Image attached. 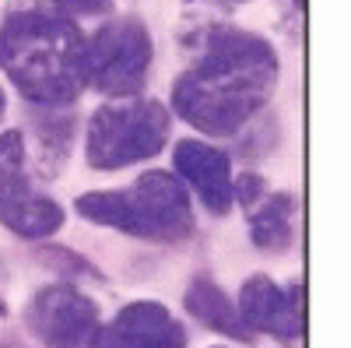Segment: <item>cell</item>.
Masks as SVG:
<instances>
[{
	"label": "cell",
	"instance_id": "2",
	"mask_svg": "<svg viewBox=\"0 0 351 348\" xmlns=\"http://www.w3.org/2000/svg\"><path fill=\"white\" fill-rule=\"evenodd\" d=\"M81 28L56 11L21 8L0 25V71L36 106L64 109L81 95Z\"/></svg>",
	"mask_w": 351,
	"mask_h": 348
},
{
	"label": "cell",
	"instance_id": "10",
	"mask_svg": "<svg viewBox=\"0 0 351 348\" xmlns=\"http://www.w3.org/2000/svg\"><path fill=\"white\" fill-rule=\"evenodd\" d=\"M0 225H8L25 240H46L64 225V208L25 183L8 200H0Z\"/></svg>",
	"mask_w": 351,
	"mask_h": 348
},
{
	"label": "cell",
	"instance_id": "1",
	"mask_svg": "<svg viewBox=\"0 0 351 348\" xmlns=\"http://www.w3.org/2000/svg\"><path fill=\"white\" fill-rule=\"evenodd\" d=\"M278 84V56L267 39L208 28L200 32L197 64L172 81V106L204 134L228 137L263 109Z\"/></svg>",
	"mask_w": 351,
	"mask_h": 348
},
{
	"label": "cell",
	"instance_id": "13",
	"mask_svg": "<svg viewBox=\"0 0 351 348\" xmlns=\"http://www.w3.org/2000/svg\"><path fill=\"white\" fill-rule=\"evenodd\" d=\"M25 183V134L4 130L0 134V200H8Z\"/></svg>",
	"mask_w": 351,
	"mask_h": 348
},
{
	"label": "cell",
	"instance_id": "7",
	"mask_svg": "<svg viewBox=\"0 0 351 348\" xmlns=\"http://www.w3.org/2000/svg\"><path fill=\"white\" fill-rule=\"evenodd\" d=\"M239 321L253 334H271L278 341H295L306 327V303H302V281L291 288L274 285L267 275H253L239 288Z\"/></svg>",
	"mask_w": 351,
	"mask_h": 348
},
{
	"label": "cell",
	"instance_id": "12",
	"mask_svg": "<svg viewBox=\"0 0 351 348\" xmlns=\"http://www.w3.org/2000/svg\"><path fill=\"white\" fill-rule=\"evenodd\" d=\"M291 208H295L291 194H271L250 211V232L256 250L281 253L291 246Z\"/></svg>",
	"mask_w": 351,
	"mask_h": 348
},
{
	"label": "cell",
	"instance_id": "9",
	"mask_svg": "<svg viewBox=\"0 0 351 348\" xmlns=\"http://www.w3.org/2000/svg\"><path fill=\"white\" fill-rule=\"evenodd\" d=\"M172 165L193 187L200 205L211 215H225L236 205V200H232V165H228L225 152L211 148V144H204L197 137H183V141H176Z\"/></svg>",
	"mask_w": 351,
	"mask_h": 348
},
{
	"label": "cell",
	"instance_id": "6",
	"mask_svg": "<svg viewBox=\"0 0 351 348\" xmlns=\"http://www.w3.org/2000/svg\"><path fill=\"white\" fill-rule=\"evenodd\" d=\"M25 324L46 348H95L99 341V306L74 285H46L28 299Z\"/></svg>",
	"mask_w": 351,
	"mask_h": 348
},
{
	"label": "cell",
	"instance_id": "14",
	"mask_svg": "<svg viewBox=\"0 0 351 348\" xmlns=\"http://www.w3.org/2000/svg\"><path fill=\"white\" fill-rule=\"evenodd\" d=\"M263 176H256V172H243V176L232 180V200L236 205H243L246 211H253L260 200H263Z\"/></svg>",
	"mask_w": 351,
	"mask_h": 348
},
{
	"label": "cell",
	"instance_id": "11",
	"mask_svg": "<svg viewBox=\"0 0 351 348\" xmlns=\"http://www.w3.org/2000/svg\"><path fill=\"white\" fill-rule=\"evenodd\" d=\"M186 310L193 321H200L204 327H211L218 334H228L236 341H250L253 334L243 327L239 310L225 296V288L211 278H193V285L186 288Z\"/></svg>",
	"mask_w": 351,
	"mask_h": 348
},
{
	"label": "cell",
	"instance_id": "17",
	"mask_svg": "<svg viewBox=\"0 0 351 348\" xmlns=\"http://www.w3.org/2000/svg\"><path fill=\"white\" fill-rule=\"evenodd\" d=\"M221 4H243V0H221Z\"/></svg>",
	"mask_w": 351,
	"mask_h": 348
},
{
	"label": "cell",
	"instance_id": "3",
	"mask_svg": "<svg viewBox=\"0 0 351 348\" xmlns=\"http://www.w3.org/2000/svg\"><path fill=\"white\" fill-rule=\"evenodd\" d=\"M74 208L109 229H120L127 236L152 240V243H180L193 232V211L186 187L172 172L152 169L127 190H95L81 194Z\"/></svg>",
	"mask_w": 351,
	"mask_h": 348
},
{
	"label": "cell",
	"instance_id": "5",
	"mask_svg": "<svg viewBox=\"0 0 351 348\" xmlns=\"http://www.w3.org/2000/svg\"><path fill=\"white\" fill-rule=\"evenodd\" d=\"M152 32L137 18H112L92 39H84L81 74L95 92L127 99L144 89L152 67Z\"/></svg>",
	"mask_w": 351,
	"mask_h": 348
},
{
	"label": "cell",
	"instance_id": "16",
	"mask_svg": "<svg viewBox=\"0 0 351 348\" xmlns=\"http://www.w3.org/2000/svg\"><path fill=\"white\" fill-rule=\"evenodd\" d=\"M0 116H4V92H0Z\"/></svg>",
	"mask_w": 351,
	"mask_h": 348
},
{
	"label": "cell",
	"instance_id": "15",
	"mask_svg": "<svg viewBox=\"0 0 351 348\" xmlns=\"http://www.w3.org/2000/svg\"><path fill=\"white\" fill-rule=\"evenodd\" d=\"M53 11L77 25V18H99V14H106L109 0H53Z\"/></svg>",
	"mask_w": 351,
	"mask_h": 348
},
{
	"label": "cell",
	"instance_id": "8",
	"mask_svg": "<svg viewBox=\"0 0 351 348\" xmlns=\"http://www.w3.org/2000/svg\"><path fill=\"white\" fill-rule=\"evenodd\" d=\"M95 348H186V327L162 303L141 299L99 331Z\"/></svg>",
	"mask_w": 351,
	"mask_h": 348
},
{
	"label": "cell",
	"instance_id": "4",
	"mask_svg": "<svg viewBox=\"0 0 351 348\" xmlns=\"http://www.w3.org/2000/svg\"><path fill=\"white\" fill-rule=\"evenodd\" d=\"M169 109L155 99H116L95 109L88 124V165L112 172L165 148Z\"/></svg>",
	"mask_w": 351,
	"mask_h": 348
}]
</instances>
